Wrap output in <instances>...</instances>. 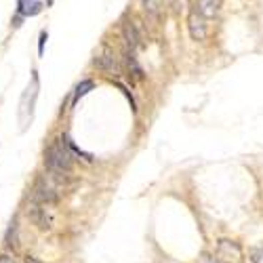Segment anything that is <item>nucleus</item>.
<instances>
[{"label":"nucleus","mask_w":263,"mask_h":263,"mask_svg":"<svg viewBox=\"0 0 263 263\" xmlns=\"http://www.w3.org/2000/svg\"><path fill=\"white\" fill-rule=\"evenodd\" d=\"M44 160H46V166L53 171V173H70L72 171V150L68 148V141H66V135L59 139V141H53L44 152Z\"/></svg>","instance_id":"obj_1"},{"label":"nucleus","mask_w":263,"mask_h":263,"mask_svg":"<svg viewBox=\"0 0 263 263\" xmlns=\"http://www.w3.org/2000/svg\"><path fill=\"white\" fill-rule=\"evenodd\" d=\"M217 259L219 263H242V249L238 242L232 240H221L217 246Z\"/></svg>","instance_id":"obj_2"},{"label":"nucleus","mask_w":263,"mask_h":263,"mask_svg":"<svg viewBox=\"0 0 263 263\" xmlns=\"http://www.w3.org/2000/svg\"><path fill=\"white\" fill-rule=\"evenodd\" d=\"M26 213H28V219H30L32 223H34V225H36L38 229H51L53 219H51V215L46 213V209H42V204H40V202L32 200Z\"/></svg>","instance_id":"obj_3"},{"label":"nucleus","mask_w":263,"mask_h":263,"mask_svg":"<svg viewBox=\"0 0 263 263\" xmlns=\"http://www.w3.org/2000/svg\"><path fill=\"white\" fill-rule=\"evenodd\" d=\"M188 28H189V34H192L194 40L200 42L206 38V17L198 11H192L188 15Z\"/></svg>","instance_id":"obj_4"},{"label":"nucleus","mask_w":263,"mask_h":263,"mask_svg":"<svg viewBox=\"0 0 263 263\" xmlns=\"http://www.w3.org/2000/svg\"><path fill=\"white\" fill-rule=\"evenodd\" d=\"M32 200H36V202H40V204H55V202H57V194H55V189L44 179H38L36 186H34Z\"/></svg>","instance_id":"obj_5"},{"label":"nucleus","mask_w":263,"mask_h":263,"mask_svg":"<svg viewBox=\"0 0 263 263\" xmlns=\"http://www.w3.org/2000/svg\"><path fill=\"white\" fill-rule=\"evenodd\" d=\"M95 66H99L101 70H106L108 74H112V76H118V74H120V66H118L114 53H112L108 46H103V51L97 55V57H95Z\"/></svg>","instance_id":"obj_6"},{"label":"nucleus","mask_w":263,"mask_h":263,"mask_svg":"<svg viewBox=\"0 0 263 263\" xmlns=\"http://www.w3.org/2000/svg\"><path fill=\"white\" fill-rule=\"evenodd\" d=\"M122 34H124L126 51H137V49H139V44H141V36L137 34V28H135V23H133V21H124Z\"/></svg>","instance_id":"obj_7"},{"label":"nucleus","mask_w":263,"mask_h":263,"mask_svg":"<svg viewBox=\"0 0 263 263\" xmlns=\"http://www.w3.org/2000/svg\"><path fill=\"white\" fill-rule=\"evenodd\" d=\"M141 6H143V11H146L148 17L160 19V15L166 9V0H141Z\"/></svg>","instance_id":"obj_8"},{"label":"nucleus","mask_w":263,"mask_h":263,"mask_svg":"<svg viewBox=\"0 0 263 263\" xmlns=\"http://www.w3.org/2000/svg\"><path fill=\"white\" fill-rule=\"evenodd\" d=\"M196 6H198V13L204 15V17H215L219 13V6H221V0H196Z\"/></svg>","instance_id":"obj_9"},{"label":"nucleus","mask_w":263,"mask_h":263,"mask_svg":"<svg viewBox=\"0 0 263 263\" xmlns=\"http://www.w3.org/2000/svg\"><path fill=\"white\" fill-rule=\"evenodd\" d=\"M126 61H129V70H131V74L137 78V80H141V76H143V70L139 68V63H137V55H135V51H126Z\"/></svg>","instance_id":"obj_10"},{"label":"nucleus","mask_w":263,"mask_h":263,"mask_svg":"<svg viewBox=\"0 0 263 263\" xmlns=\"http://www.w3.org/2000/svg\"><path fill=\"white\" fill-rule=\"evenodd\" d=\"M93 89H95V82H93V80H84V82H80V84L76 86V93H74V99H72V103L76 106L78 99L84 97V95L89 93V91H93Z\"/></svg>","instance_id":"obj_11"},{"label":"nucleus","mask_w":263,"mask_h":263,"mask_svg":"<svg viewBox=\"0 0 263 263\" xmlns=\"http://www.w3.org/2000/svg\"><path fill=\"white\" fill-rule=\"evenodd\" d=\"M4 240H6V246H13V249H15V246H17V221H11V225H9V229H6V238H4Z\"/></svg>","instance_id":"obj_12"},{"label":"nucleus","mask_w":263,"mask_h":263,"mask_svg":"<svg viewBox=\"0 0 263 263\" xmlns=\"http://www.w3.org/2000/svg\"><path fill=\"white\" fill-rule=\"evenodd\" d=\"M46 40H49V32L42 30V32H40V40H38V55L44 53V42H46Z\"/></svg>","instance_id":"obj_13"},{"label":"nucleus","mask_w":263,"mask_h":263,"mask_svg":"<svg viewBox=\"0 0 263 263\" xmlns=\"http://www.w3.org/2000/svg\"><path fill=\"white\" fill-rule=\"evenodd\" d=\"M251 257H253V263H263V249H253Z\"/></svg>","instance_id":"obj_14"},{"label":"nucleus","mask_w":263,"mask_h":263,"mask_svg":"<svg viewBox=\"0 0 263 263\" xmlns=\"http://www.w3.org/2000/svg\"><path fill=\"white\" fill-rule=\"evenodd\" d=\"M200 263H219V259L217 257H211L209 253H204L202 257H200Z\"/></svg>","instance_id":"obj_15"},{"label":"nucleus","mask_w":263,"mask_h":263,"mask_svg":"<svg viewBox=\"0 0 263 263\" xmlns=\"http://www.w3.org/2000/svg\"><path fill=\"white\" fill-rule=\"evenodd\" d=\"M23 263H44V261H40V259H36V257H30V255H28V257H26V259H23Z\"/></svg>","instance_id":"obj_16"},{"label":"nucleus","mask_w":263,"mask_h":263,"mask_svg":"<svg viewBox=\"0 0 263 263\" xmlns=\"http://www.w3.org/2000/svg\"><path fill=\"white\" fill-rule=\"evenodd\" d=\"M0 263H15L11 257H6V255H2V257H0Z\"/></svg>","instance_id":"obj_17"}]
</instances>
